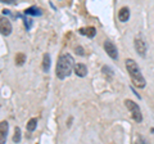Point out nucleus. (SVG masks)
Here are the masks:
<instances>
[{
  "mask_svg": "<svg viewBox=\"0 0 154 144\" xmlns=\"http://www.w3.org/2000/svg\"><path fill=\"white\" fill-rule=\"evenodd\" d=\"M75 59L73 57L68 53L62 54L57 62V68H55V75L59 80H64L66 77H68L71 75L72 70L75 68Z\"/></svg>",
  "mask_w": 154,
  "mask_h": 144,
  "instance_id": "1",
  "label": "nucleus"
},
{
  "mask_svg": "<svg viewBox=\"0 0 154 144\" xmlns=\"http://www.w3.org/2000/svg\"><path fill=\"white\" fill-rule=\"evenodd\" d=\"M125 63H126V68L128 71L130 77H131V80H132V84L136 86V88H140V89L145 88L146 81H145V79H144V76H143L141 71H140V68H139L136 62H135L134 59H131V58H128V59H126Z\"/></svg>",
  "mask_w": 154,
  "mask_h": 144,
  "instance_id": "2",
  "label": "nucleus"
},
{
  "mask_svg": "<svg viewBox=\"0 0 154 144\" xmlns=\"http://www.w3.org/2000/svg\"><path fill=\"white\" fill-rule=\"evenodd\" d=\"M125 104H126V107L130 112H131V116L134 118L135 122H141L143 121V114H141V111L140 108H139V104H136L134 102V100H130V99H126L125 100Z\"/></svg>",
  "mask_w": 154,
  "mask_h": 144,
  "instance_id": "3",
  "label": "nucleus"
},
{
  "mask_svg": "<svg viewBox=\"0 0 154 144\" xmlns=\"http://www.w3.org/2000/svg\"><path fill=\"white\" fill-rule=\"evenodd\" d=\"M134 45H135V50L137 52L139 55H141V57H145V55H146L148 45H146L145 40H144L141 36H136V37H135Z\"/></svg>",
  "mask_w": 154,
  "mask_h": 144,
  "instance_id": "4",
  "label": "nucleus"
},
{
  "mask_svg": "<svg viewBox=\"0 0 154 144\" xmlns=\"http://www.w3.org/2000/svg\"><path fill=\"white\" fill-rule=\"evenodd\" d=\"M12 23L5 16H0V33L4 36H9L12 33Z\"/></svg>",
  "mask_w": 154,
  "mask_h": 144,
  "instance_id": "5",
  "label": "nucleus"
},
{
  "mask_svg": "<svg viewBox=\"0 0 154 144\" xmlns=\"http://www.w3.org/2000/svg\"><path fill=\"white\" fill-rule=\"evenodd\" d=\"M104 50L107 52V54L112 59H114V61L118 59V49L110 40H105L104 41Z\"/></svg>",
  "mask_w": 154,
  "mask_h": 144,
  "instance_id": "6",
  "label": "nucleus"
},
{
  "mask_svg": "<svg viewBox=\"0 0 154 144\" xmlns=\"http://www.w3.org/2000/svg\"><path fill=\"white\" fill-rule=\"evenodd\" d=\"M8 130H9L8 122L7 121H2V122H0V144H5Z\"/></svg>",
  "mask_w": 154,
  "mask_h": 144,
  "instance_id": "7",
  "label": "nucleus"
},
{
  "mask_svg": "<svg viewBox=\"0 0 154 144\" xmlns=\"http://www.w3.org/2000/svg\"><path fill=\"white\" fill-rule=\"evenodd\" d=\"M73 71L79 77H85V76L88 75V67H86V64H84V63H76Z\"/></svg>",
  "mask_w": 154,
  "mask_h": 144,
  "instance_id": "8",
  "label": "nucleus"
},
{
  "mask_svg": "<svg viewBox=\"0 0 154 144\" xmlns=\"http://www.w3.org/2000/svg\"><path fill=\"white\" fill-rule=\"evenodd\" d=\"M128 18H130V9L127 7H123V8L119 9V12H118V20L121 21V22H127Z\"/></svg>",
  "mask_w": 154,
  "mask_h": 144,
  "instance_id": "9",
  "label": "nucleus"
},
{
  "mask_svg": "<svg viewBox=\"0 0 154 144\" xmlns=\"http://www.w3.org/2000/svg\"><path fill=\"white\" fill-rule=\"evenodd\" d=\"M23 13L26 14V16H37V17H40L42 16V11L40 8H37V7H31V8H27L23 11Z\"/></svg>",
  "mask_w": 154,
  "mask_h": 144,
  "instance_id": "10",
  "label": "nucleus"
},
{
  "mask_svg": "<svg viewBox=\"0 0 154 144\" xmlns=\"http://www.w3.org/2000/svg\"><path fill=\"white\" fill-rule=\"evenodd\" d=\"M79 32L81 33V35H85V36H88L90 37V39H93V37L96 35V30H95V27H86V28H80Z\"/></svg>",
  "mask_w": 154,
  "mask_h": 144,
  "instance_id": "11",
  "label": "nucleus"
},
{
  "mask_svg": "<svg viewBox=\"0 0 154 144\" xmlns=\"http://www.w3.org/2000/svg\"><path fill=\"white\" fill-rule=\"evenodd\" d=\"M50 63H51L50 54H49V53H45L44 57H42V71H44V72H49Z\"/></svg>",
  "mask_w": 154,
  "mask_h": 144,
  "instance_id": "12",
  "label": "nucleus"
},
{
  "mask_svg": "<svg viewBox=\"0 0 154 144\" xmlns=\"http://www.w3.org/2000/svg\"><path fill=\"white\" fill-rule=\"evenodd\" d=\"M14 62H16L17 66H23L26 63V54L25 53H17L16 58H14Z\"/></svg>",
  "mask_w": 154,
  "mask_h": 144,
  "instance_id": "13",
  "label": "nucleus"
},
{
  "mask_svg": "<svg viewBox=\"0 0 154 144\" xmlns=\"http://www.w3.org/2000/svg\"><path fill=\"white\" fill-rule=\"evenodd\" d=\"M36 126H37V120H36V118H31L30 121L27 122V125H26L27 130L30 131V133L35 131V130H36Z\"/></svg>",
  "mask_w": 154,
  "mask_h": 144,
  "instance_id": "14",
  "label": "nucleus"
},
{
  "mask_svg": "<svg viewBox=\"0 0 154 144\" xmlns=\"http://www.w3.org/2000/svg\"><path fill=\"white\" fill-rule=\"evenodd\" d=\"M102 72H103V74H104L105 76H107V77H109V79H112V77H113V74H114L113 70L110 68L109 66H103Z\"/></svg>",
  "mask_w": 154,
  "mask_h": 144,
  "instance_id": "15",
  "label": "nucleus"
},
{
  "mask_svg": "<svg viewBox=\"0 0 154 144\" xmlns=\"http://www.w3.org/2000/svg\"><path fill=\"white\" fill-rule=\"evenodd\" d=\"M21 139H22V136H21V129H19V127H16V129H14L13 142H14V143H19V142H21Z\"/></svg>",
  "mask_w": 154,
  "mask_h": 144,
  "instance_id": "16",
  "label": "nucleus"
},
{
  "mask_svg": "<svg viewBox=\"0 0 154 144\" xmlns=\"http://www.w3.org/2000/svg\"><path fill=\"white\" fill-rule=\"evenodd\" d=\"M23 22H25L26 30H31V27H32V25H33V21L31 20V18H28L27 16H26V17H23Z\"/></svg>",
  "mask_w": 154,
  "mask_h": 144,
  "instance_id": "17",
  "label": "nucleus"
},
{
  "mask_svg": "<svg viewBox=\"0 0 154 144\" xmlns=\"http://www.w3.org/2000/svg\"><path fill=\"white\" fill-rule=\"evenodd\" d=\"M136 144H149V143H148V140L143 135H139L137 139H136Z\"/></svg>",
  "mask_w": 154,
  "mask_h": 144,
  "instance_id": "18",
  "label": "nucleus"
},
{
  "mask_svg": "<svg viewBox=\"0 0 154 144\" xmlns=\"http://www.w3.org/2000/svg\"><path fill=\"white\" fill-rule=\"evenodd\" d=\"M75 50L77 52V54H79V55H85V52H84V49H82V48H81V46H76L75 48Z\"/></svg>",
  "mask_w": 154,
  "mask_h": 144,
  "instance_id": "19",
  "label": "nucleus"
},
{
  "mask_svg": "<svg viewBox=\"0 0 154 144\" xmlns=\"http://www.w3.org/2000/svg\"><path fill=\"white\" fill-rule=\"evenodd\" d=\"M0 2L4 3V4H17L16 0H0Z\"/></svg>",
  "mask_w": 154,
  "mask_h": 144,
  "instance_id": "20",
  "label": "nucleus"
}]
</instances>
